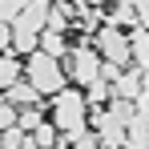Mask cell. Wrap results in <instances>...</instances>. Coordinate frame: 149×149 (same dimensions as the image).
Returning <instances> with one entry per match:
<instances>
[{
  "label": "cell",
  "instance_id": "cell-1",
  "mask_svg": "<svg viewBox=\"0 0 149 149\" xmlns=\"http://www.w3.org/2000/svg\"><path fill=\"white\" fill-rule=\"evenodd\" d=\"M56 125H61V137L65 141H77L89 133V121H85V93L77 89H65L56 97Z\"/></svg>",
  "mask_w": 149,
  "mask_h": 149
},
{
  "label": "cell",
  "instance_id": "cell-2",
  "mask_svg": "<svg viewBox=\"0 0 149 149\" xmlns=\"http://www.w3.org/2000/svg\"><path fill=\"white\" fill-rule=\"evenodd\" d=\"M28 81L36 85V93L45 97V93H65V77H61V61L49 56V52H32L28 56Z\"/></svg>",
  "mask_w": 149,
  "mask_h": 149
},
{
  "label": "cell",
  "instance_id": "cell-3",
  "mask_svg": "<svg viewBox=\"0 0 149 149\" xmlns=\"http://www.w3.org/2000/svg\"><path fill=\"white\" fill-rule=\"evenodd\" d=\"M97 49L105 52V61H109V65H117V69H125V65L133 61V49H129L125 32L113 24V20H109V24H101V32H97Z\"/></svg>",
  "mask_w": 149,
  "mask_h": 149
},
{
  "label": "cell",
  "instance_id": "cell-4",
  "mask_svg": "<svg viewBox=\"0 0 149 149\" xmlns=\"http://www.w3.org/2000/svg\"><path fill=\"white\" fill-rule=\"evenodd\" d=\"M49 16H52V4H49V0H24V16H20L12 28H28V32L45 36V32H49Z\"/></svg>",
  "mask_w": 149,
  "mask_h": 149
},
{
  "label": "cell",
  "instance_id": "cell-5",
  "mask_svg": "<svg viewBox=\"0 0 149 149\" xmlns=\"http://www.w3.org/2000/svg\"><path fill=\"white\" fill-rule=\"evenodd\" d=\"M101 65H105V61H97V56H93V49H73L69 73H73L81 85H93V81L101 77Z\"/></svg>",
  "mask_w": 149,
  "mask_h": 149
},
{
  "label": "cell",
  "instance_id": "cell-6",
  "mask_svg": "<svg viewBox=\"0 0 149 149\" xmlns=\"http://www.w3.org/2000/svg\"><path fill=\"white\" fill-rule=\"evenodd\" d=\"M141 89H145V85H141V69L133 65V69H125V73L117 77V85H113V97H121V101H129V105H133V101L141 97Z\"/></svg>",
  "mask_w": 149,
  "mask_h": 149
},
{
  "label": "cell",
  "instance_id": "cell-7",
  "mask_svg": "<svg viewBox=\"0 0 149 149\" xmlns=\"http://www.w3.org/2000/svg\"><path fill=\"white\" fill-rule=\"evenodd\" d=\"M129 49H133V65L149 73V28H133L129 32Z\"/></svg>",
  "mask_w": 149,
  "mask_h": 149
},
{
  "label": "cell",
  "instance_id": "cell-8",
  "mask_svg": "<svg viewBox=\"0 0 149 149\" xmlns=\"http://www.w3.org/2000/svg\"><path fill=\"white\" fill-rule=\"evenodd\" d=\"M125 149H149V125L137 113L129 117V129H125Z\"/></svg>",
  "mask_w": 149,
  "mask_h": 149
},
{
  "label": "cell",
  "instance_id": "cell-9",
  "mask_svg": "<svg viewBox=\"0 0 149 149\" xmlns=\"http://www.w3.org/2000/svg\"><path fill=\"white\" fill-rule=\"evenodd\" d=\"M16 81H20V61H16V49H12V52H4V61H0V89L8 93Z\"/></svg>",
  "mask_w": 149,
  "mask_h": 149
},
{
  "label": "cell",
  "instance_id": "cell-10",
  "mask_svg": "<svg viewBox=\"0 0 149 149\" xmlns=\"http://www.w3.org/2000/svg\"><path fill=\"white\" fill-rule=\"evenodd\" d=\"M4 101H20V105H36L40 101V93H36V85L32 81H16L8 93H4Z\"/></svg>",
  "mask_w": 149,
  "mask_h": 149
},
{
  "label": "cell",
  "instance_id": "cell-11",
  "mask_svg": "<svg viewBox=\"0 0 149 149\" xmlns=\"http://www.w3.org/2000/svg\"><path fill=\"white\" fill-rule=\"evenodd\" d=\"M85 101H93V109H101V101H113V85L97 77V81L89 85V93H85Z\"/></svg>",
  "mask_w": 149,
  "mask_h": 149
},
{
  "label": "cell",
  "instance_id": "cell-12",
  "mask_svg": "<svg viewBox=\"0 0 149 149\" xmlns=\"http://www.w3.org/2000/svg\"><path fill=\"white\" fill-rule=\"evenodd\" d=\"M113 24H133L137 28V4H133V0H125V4L113 8Z\"/></svg>",
  "mask_w": 149,
  "mask_h": 149
},
{
  "label": "cell",
  "instance_id": "cell-13",
  "mask_svg": "<svg viewBox=\"0 0 149 149\" xmlns=\"http://www.w3.org/2000/svg\"><path fill=\"white\" fill-rule=\"evenodd\" d=\"M20 16H24V4H20V0H4V4H0V20H4L8 28L16 24Z\"/></svg>",
  "mask_w": 149,
  "mask_h": 149
},
{
  "label": "cell",
  "instance_id": "cell-14",
  "mask_svg": "<svg viewBox=\"0 0 149 149\" xmlns=\"http://www.w3.org/2000/svg\"><path fill=\"white\" fill-rule=\"evenodd\" d=\"M24 141H28V133L16 125V129H4V137H0V149H20Z\"/></svg>",
  "mask_w": 149,
  "mask_h": 149
},
{
  "label": "cell",
  "instance_id": "cell-15",
  "mask_svg": "<svg viewBox=\"0 0 149 149\" xmlns=\"http://www.w3.org/2000/svg\"><path fill=\"white\" fill-rule=\"evenodd\" d=\"M40 52H49V56H61V52H65V36H56V32H45V36H40Z\"/></svg>",
  "mask_w": 149,
  "mask_h": 149
},
{
  "label": "cell",
  "instance_id": "cell-16",
  "mask_svg": "<svg viewBox=\"0 0 149 149\" xmlns=\"http://www.w3.org/2000/svg\"><path fill=\"white\" fill-rule=\"evenodd\" d=\"M40 125H45V117H40V109H24V113H20V129H24L28 137H32V133H36Z\"/></svg>",
  "mask_w": 149,
  "mask_h": 149
},
{
  "label": "cell",
  "instance_id": "cell-17",
  "mask_svg": "<svg viewBox=\"0 0 149 149\" xmlns=\"http://www.w3.org/2000/svg\"><path fill=\"white\" fill-rule=\"evenodd\" d=\"M0 121H4V129H16V125H20V113L12 109V101H4V105H0Z\"/></svg>",
  "mask_w": 149,
  "mask_h": 149
},
{
  "label": "cell",
  "instance_id": "cell-18",
  "mask_svg": "<svg viewBox=\"0 0 149 149\" xmlns=\"http://www.w3.org/2000/svg\"><path fill=\"white\" fill-rule=\"evenodd\" d=\"M133 109H137V117H141V121L149 125V85H145V89H141V97L133 101Z\"/></svg>",
  "mask_w": 149,
  "mask_h": 149
},
{
  "label": "cell",
  "instance_id": "cell-19",
  "mask_svg": "<svg viewBox=\"0 0 149 149\" xmlns=\"http://www.w3.org/2000/svg\"><path fill=\"white\" fill-rule=\"evenodd\" d=\"M73 149H101V137H97V133H85V137L73 141Z\"/></svg>",
  "mask_w": 149,
  "mask_h": 149
},
{
  "label": "cell",
  "instance_id": "cell-20",
  "mask_svg": "<svg viewBox=\"0 0 149 149\" xmlns=\"http://www.w3.org/2000/svg\"><path fill=\"white\" fill-rule=\"evenodd\" d=\"M137 28H149V0L137 4Z\"/></svg>",
  "mask_w": 149,
  "mask_h": 149
},
{
  "label": "cell",
  "instance_id": "cell-21",
  "mask_svg": "<svg viewBox=\"0 0 149 149\" xmlns=\"http://www.w3.org/2000/svg\"><path fill=\"white\" fill-rule=\"evenodd\" d=\"M105 117H109V109H93V129H101V125H105Z\"/></svg>",
  "mask_w": 149,
  "mask_h": 149
},
{
  "label": "cell",
  "instance_id": "cell-22",
  "mask_svg": "<svg viewBox=\"0 0 149 149\" xmlns=\"http://www.w3.org/2000/svg\"><path fill=\"white\" fill-rule=\"evenodd\" d=\"M20 149H40V145H36V141H32V137H28V141H24V145H20Z\"/></svg>",
  "mask_w": 149,
  "mask_h": 149
}]
</instances>
